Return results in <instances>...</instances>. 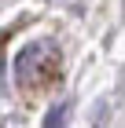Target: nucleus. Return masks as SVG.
I'll use <instances>...</instances> for the list:
<instances>
[{"mask_svg":"<svg viewBox=\"0 0 125 128\" xmlns=\"http://www.w3.org/2000/svg\"><path fill=\"white\" fill-rule=\"evenodd\" d=\"M70 102H59V106H52L48 110V117H44V128H66V121H70Z\"/></svg>","mask_w":125,"mask_h":128,"instance_id":"f03ea898","label":"nucleus"},{"mask_svg":"<svg viewBox=\"0 0 125 128\" xmlns=\"http://www.w3.org/2000/svg\"><path fill=\"white\" fill-rule=\"evenodd\" d=\"M59 80V48L52 40H29L15 55V84L19 92H44Z\"/></svg>","mask_w":125,"mask_h":128,"instance_id":"f257e3e1","label":"nucleus"}]
</instances>
